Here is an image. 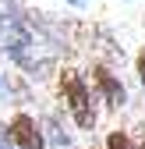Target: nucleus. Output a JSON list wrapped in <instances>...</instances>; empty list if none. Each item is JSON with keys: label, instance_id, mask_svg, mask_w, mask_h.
<instances>
[{"label": "nucleus", "instance_id": "nucleus-1", "mask_svg": "<svg viewBox=\"0 0 145 149\" xmlns=\"http://www.w3.org/2000/svg\"><path fill=\"white\" fill-rule=\"evenodd\" d=\"M57 92H60L71 121L78 124V132H92L96 121H99V110H96V100L99 96H96V89L85 82V74L75 71V68H64L60 78H57Z\"/></svg>", "mask_w": 145, "mask_h": 149}, {"label": "nucleus", "instance_id": "nucleus-2", "mask_svg": "<svg viewBox=\"0 0 145 149\" xmlns=\"http://www.w3.org/2000/svg\"><path fill=\"white\" fill-rule=\"evenodd\" d=\"M92 89H96V96L110 107V110L128 107V89H124V82L106 64H92Z\"/></svg>", "mask_w": 145, "mask_h": 149}, {"label": "nucleus", "instance_id": "nucleus-3", "mask_svg": "<svg viewBox=\"0 0 145 149\" xmlns=\"http://www.w3.org/2000/svg\"><path fill=\"white\" fill-rule=\"evenodd\" d=\"M7 128H11V139H14L18 149H46V135H43L39 121H35L32 114L18 110V114L7 121Z\"/></svg>", "mask_w": 145, "mask_h": 149}, {"label": "nucleus", "instance_id": "nucleus-4", "mask_svg": "<svg viewBox=\"0 0 145 149\" xmlns=\"http://www.w3.org/2000/svg\"><path fill=\"white\" fill-rule=\"evenodd\" d=\"M106 149H138V146H135V139L124 132V128H113V132L106 135Z\"/></svg>", "mask_w": 145, "mask_h": 149}, {"label": "nucleus", "instance_id": "nucleus-5", "mask_svg": "<svg viewBox=\"0 0 145 149\" xmlns=\"http://www.w3.org/2000/svg\"><path fill=\"white\" fill-rule=\"evenodd\" d=\"M135 74H138V82H142V89H145V46L138 50V57H135Z\"/></svg>", "mask_w": 145, "mask_h": 149}, {"label": "nucleus", "instance_id": "nucleus-6", "mask_svg": "<svg viewBox=\"0 0 145 149\" xmlns=\"http://www.w3.org/2000/svg\"><path fill=\"white\" fill-rule=\"evenodd\" d=\"M0 149H18L14 139H11V128H7V124H0Z\"/></svg>", "mask_w": 145, "mask_h": 149}, {"label": "nucleus", "instance_id": "nucleus-7", "mask_svg": "<svg viewBox=\"0 0 145 149\" xmlns=\"http://www.w3.org/2000/svg\"><path fill=\"white\" fill-rule=\"evenodd\" d=\"M67 4H75V7H81V4H85V0H67Z\"/></svg>", "mask_w": 145, "mask_h": 149}]
</instances>
